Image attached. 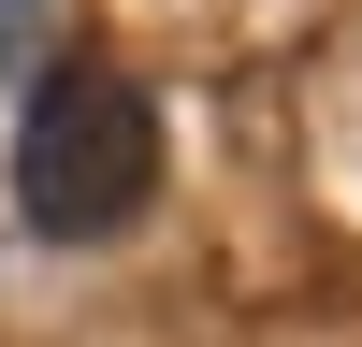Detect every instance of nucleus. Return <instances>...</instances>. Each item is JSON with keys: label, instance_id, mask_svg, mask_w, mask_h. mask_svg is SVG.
Here are the masks:
<instances>
[{"label": "nucleus", "instance_id": "obj_1", "mask_svg": "<svg viewBox=\"0 0 362 347\" xmlns=\"http://www.w3.org/2000/svg\"><path fill=\"white\" fill-rule=\"evenodd\" d=\"M145 202H160V102L116 58L58 44L15 102V217L44 246H116Z\"/></svg>", "mask_w": 362, "mask_h": 347}, {"label": "nucleus", "instance_id": "obj_2", "mask_svg": "<svg viewBox=\"0 0 362 347\" xmlns=\"http://www.w3.org/2000/svg\"><path fill=\"white\" fill-rule=\"evenodd\" d=\"M29 44H44V0H0V73H29Z\"/></svg>", "mask_w": 362, "mask_h": 347}]
</instances>
